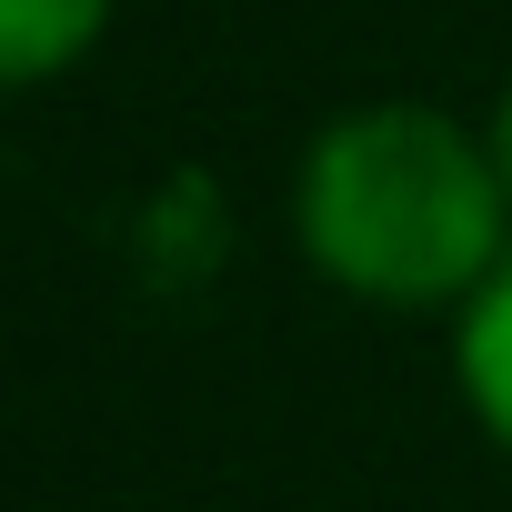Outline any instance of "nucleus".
<instances>
[{"instance_id": "nucleus-3", "label": "nucleus", "mask_w": 512, "mask_h": 512, "mask_svg": "<svg viewBox=\"0 0 512 512\" xmlns=\"http://www.w3.org/2000/svg\"><path fill=\"white\" fill-rule=\"evenodd\" d=\"M111 31V0H0V91L61 81Z\"/></svg>"}, {"instance_id": "nucleus-2", "label": "nucleus", "mask_w": 512, "mask_h": 512, "mask_svg": "<svg viewBox=\"0 0 512 512\" xmlns=\"http://www.w3.org/2000/svg\"><path fill=\"white\" fill-rule=\"evenodd\" d=\"M452 372H462V402L472 422L512 452V251H502V272L462 302V332H452Z\"/></svg>"}, {"instance_id": "nucleus-4", "label": "nucleus", "mask_w": 512, "mask_h": 512, "mask_svg": "<svg viewBox=\"0 0 512 512\" xmlns=\"http://www.w3.org/2000/svg\"><path fill=\"white\" fill-rule=\"evenodd\" d=\"M482 141H492V161H502V191H512V81H502V101H492V121H482Z\"/></svg>"}, {"instance_id": "nucleus-1", "label": "nucleus", "mask_w": 512, "mask_h": 512, "mask_svg": "<svg viewBox=\"0 0 512 512\" xmlns=\"http://www.w3.org/2000/svg\"><path fill=\"white\" fill-rule=\"evenodd\" d=\"M292 221L312 272L382 312L472 302L512 251V191L472 121L432 101H362L342 111L292 181Z\"/></svg>"}]
</instances>
